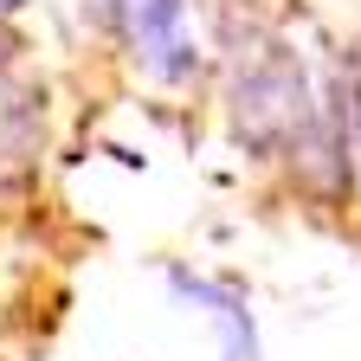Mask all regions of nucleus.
I'll return each instance as SVG.
<instances>
[{
  "label": "nucleus",
  "instance_id": "20e7f679",
  "mask_svg": "<svg viewBox=\"0 0 361 361\" xmlns=\"http://www.w3.org/2000/svg\"><path fill=\"white\" fill-rule=\"evenodd\" d=\"M20 7H26V0H0V13H20Z\"/></svg>",
  "mask_w": 361,
  "mask_h": 361
},
{
  "label": "nucleus",
  "instance_id": "f257e3e1",
  "mask_svg": "<svg viewBox=\"0 0 361 361\" xmlns=\"http://www.w3.org/2000/svg\"><path fill=\"white\" fill-rule=\"evenodd\" d=\"M316 129L310 78L278 32H258L252 52H233V135L252 155H297Z\"/></svg>",
  "mask_w": 361,
  "mask_h": 361
},
{
  "label": "nucleus",
  "instance_id": "7ed1b4c3",
  "mask_svg": "<svg viewBox=\"0 0 361 361\" xmlns=\"http://www.w3.org/2000/svg\"><path fill=\"white\" fill-rule=\"evenodd\" d=\"M168 290L213 323L219 361H258V323H252V303H245L239 284H219V278H200L188 264H168Z\"/></svg>",
  "mask_w": 361,
  "mask_h": 361
},
{
  "label": "nucleus",
  "instance_id": "f03ea898",
  "mask_svg": "<svg viewBox=\"0 0 361 361\" xmlns=\"http://www.w3.org/2000/svg\"><path fill=\"white\" fill-rule=\"evenodd\" d=\"M110 20L123 32V52L149 84H194L200 78V39L188 0H110Z\"/></svg>",
  "mask_w": 361,
  "mask_h": 361
}]
</instances>
